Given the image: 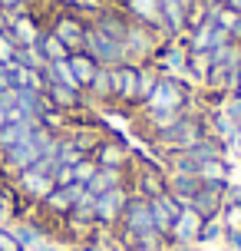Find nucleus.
Returning <instances> with one entry per match:
<instances>
[{
	"label": "nucleus",
	"instance_id": "nucleus-12",
	"mask_svg": "<svg viewBox=\"0 0 241 251\" xmlns=\"http://www.w3.org/2000/svg\"><path fill=\"white\" fill-rule=\"evenodd\" d=\"M40 33H43V26H40V20L30 10L7 13V37H10L17 47H33Z\"/></svg>",
	"mask_w": 241,
	"mask_h": 251
},
{
	"label": "nucleus",
	"instance_id": "nucleus-31",
	"mask_svg": "<svg viewBox=\"0 0 241 251\" xmlns=\"http://www.w3.org/2000/svg\"><path fill=\"white\" fill-rule=\"evenodd\" d=\"M96 169H99V165L93 162V159H89V155H86V159H79V162L73 165V182H79V185H86L89 178L96 176Z\"/></svg>",
	"mask_w": 241,
	"mask_h": 251
},
{
	"label": "nucleus",
	"instance_id": "nucleus-4",
	"mask_svg": "<svg viewBox=\"0 0 241 251\" xmlns=\"http://www.w3.org/2000/svg\"><path fill=\"white\" fill-rule=\"evenodd\" d=\"M83 53L93 56V60L99 63V66H122L126 63V50H122V43L113 37H106L102 30H96L93 24H86V37H83Z\"/></svg>",
	"mask_w": 241,
	"mask_h": 251
},
{
	"label": "nucleus",
	"instance_id": "nucleus-26",
	"mask_svg": "<svg viewBox=\"0 0 241 251\" xmlns=\"http://www.w3.org/2000/svg\"><path fill=\"white\" fill-rule=\"evenodd\" d=\"M208 73H212V50H189V76L205 86Z\"/></svg>",
	"mask_w": 241,
	"mask_h": 251
},
{
	"label": "nucleus",
	"instance_id": "nucleus-30",
	"mask_svg": "<svg viewBox=\"0 0 241 251\" xmlns=\"http://www.w3.org/2000/svg\"><path fill=\"white\" fill-rule=\"evenodd\" d=\"M225 235V225H221V212L212 215V218H205L202 222V231H198V241H215Z\"/></svg>",
	"mask_w": 241,
	"mask_h": 251
},
{
	"label": "nucleus",
	"instance_id": "nucleus-33",
	"mask_svg": "<svg viewBox=\"0 0 241 251\" xmlns=\"http://www.w3.org/2000/svg\"><path fill=\"white\" fill-rule=\"evenodd\" d=\"M3 13H17V10H30V0H0Z\"/></svg>",
	"mask_w": 241,
	"mask_h": 251
},
{
	"label": "nucleus",
	"instance_id": "nucleus-39",
	"mask_svg": "<svg viewBox=\"0 0 241 251\" xmlns=\"http://www.w3.org/2000/svg\"><path fill=\"white\" fill-rule=\"evenodd\" d=\"M149 251H165V248H149Z\"/></svg>",
	"mask_w": 241,
	"mask_h": 251
},
{
	"label": "nucleus",
	"instance_id": "nucleus-9",
	"mask_svg": "<svg viewBox=\"0 0 241 251\" xmlns=\"http://www.w3.org/2000/svg\"><path fill=\"white\" fill-rule=\"evenodd\" d=\"M113 102L139 106V66L136 63L113 66Z\"/></svg>",
	"mask_w": 241,
	"mask_h": 251
},
{
	"label": "nucleus",
	"instance_id": "nucleus-23",
	"mask_svg": "<svg viewBox=\"0 0 241 251\" xmlns=\"http://www.w3.org/2000/svg\"><path fill=\"white\" fill-rule=\"evenodd\" d=\"M221 225H225V235L235 248H241V201H225L221 205Z\"/></svg>",
	"mask_w": 241,
	"mask_h": 251
},
{
	"label": "nucleus",
	"instance_id": "nucleus-11",
	"mask_svg": "<svg viewBox=\"0 0 241 251\" xmlns=\"http://www.w3.org/2000/svg\"><path fill=\"white\" fill-rule=\"evenodd\" d=\"M83 188H86V185H79V182L56 185L50 195H47V199L40 201V212L50 215V218H66V215L76 208V201H79V195H83Z\"/></svg>",
	"mask_w": 241,
	"mask_h": 251
},
{
	"label": "nucleus",
	"instance_id": "nucleus-14",
	"mask_svg": "<svg viewBox=\"0 0 241 251\" xmlns=\"http://www.w3.org/2000/svg\"><path fill=\"white\" fill-rule=\"evenodd\" d=\"M43 96L50 100L53 109H60V113H79L83 106H86V93L76 86H63V83H47L43 86Z\"/></svg>",
	"mask_w": 241,
	"mask_h": 251
},
{
	"label": "nucleus",
	"instance_id": "nucleus-18",
	"mask_svg": "<svg viewBox=\"0 0 241 251\" xmlns=\"http://www.w3.org/2000/svg\"><path fill=\"white\" fill-rule=\"evenodd\" d=\"M89 24L96 26V30H102L106 37H113V40L122 43V37H126V30H129V17L122 10H96V17H93Z\"/></svg>",
	"mask_w": 241,
	"mask_h": 251
},
{
	"label": "nucleus",
	"instance_id": "nucleus-38",
	"mask_svg": "<svg viewBox=\"0 0 241 251\" xmlns=\"http://www.w3.org/2000/svg\"><path fill=\"white\" fill-rule=\"evenodd\" d=\"M3 30H7V13L0 10V33H3Z\"/></svg>",
	"mask_w": 241,
	"mask_h": 251
},
{
	"label": "nucleus",
	"instance_id": "nucleus-32",
	"mask_svg": "<svg viewBox=\"0 0 241 251\" xmlns=\"http://www.w3.org/2000/svg\"><path fill=\"white\" fill-rule=\"evenodd\" d=\"M13 56H17V43H13V40L7 37V30H3V33H0V63L10 66Z\"/></svg>",
	"mask_w": 241,
	"mask_h": 251
},
{
	"label": "nucleus",
	"instance_id": "nucleus-17",
	"mask_svg": "<svg viewBox=\"0 0 241 251\" xmlns=\"http://www.w3.org/2000/svg\"><path fill=\"white\" fill-rule=\"evenodd\" d=\"M202 215L195 212V208H182V215H178V222L172 225V231H169V238L165 241H175V245H195L198 241V231H202Z\"/></svg>",
	"mask_w": 241,
	"mask_h": 251
},
{
	"label": "nucleus",
	"instance_id": "nucleus-21",
	"mask_svg": "<svg viewBox=\"0 0 241 251\" xmlns=\"http://www.w3.org/2000/svg\"><path fill=\"white\" fill-rule=\"evenodd\" d=\"M116 185H129L126 169H96V176L86 182V192L89 195H102V192H109Z\"/></svg>",
	"mask_w": 241,
	"mask_h": 251
},
{
	"label": "nucleus",
	"instance_id": "nucleus-1",
	"mask_svg": "<svg viewBox=\"0 0 241 251\" xmlns=\"http://www.w3.org/2000/svg\"><path fill=\"white\" fill-rule=\"evenodd\" d=\"M208 136V123L205 119H198V116H178L175 123L169 126V129H162V132H155L152 142L155 149L165 152V155H172V152H185L192 149L195 142H202V139Z\"/></svg>",
	"mask_w": 241,
	"mask_h": 251
},
{
	"label": "nucleus",
	"instance_id": "nucleus-35",
	"mask_svg": "<svg viewBox=\"0 0 241 251\" xmlns=\"http://www.w3.org/2000/svg\"><path fill=\"white\" fill-rule=\"evenodd\" d=\"M30 251H60V248H56V245H50V241H40L37 248H30Z\"/></svg>",
	"mask_w": 241,
	"mask_h": 251
},
{
	"label": "nucleus",
	"instance_id": "nucleus-8",
	"mask_svg": "<svg viewBox=\"0 0 241 251\" xmlns=\"http://www.w3.org/2000/svg\"><path fill=\"white\" fill-rule=\"evenodd\" d=\"M86 24H89V20H83L79 13H70V10H66V13H56V17H53V24L47 26V30H50V33L60 40L70 53H76V50H83Z\"/></svg>",
	"mask_w": 241,
	"mask_h": 251
},
{
	"label": "nucleus",
	"instance_id": "nucleus-15",
	"mask_svg": "<svg viewBox=\"0 0 241 251\" xmlns=\"http://www.w3.org/2000/svg\"><path fill=\"white\" fill-rule=\"evenodd\" d=\"M149 208H152V222H155V228H159V235L169 238V231H172V225L178 222V215H182L185 205H178V201L165 192L159 199H149Z\"/></svg>",
	"mask_w": 241,
	"mask_h": 251
},
{
	"label": "nucleus",
	"instance_id": "nucleus-3",
	"mask_svg": "<svg viewBox=\"0 0 241 251\" xmlns=\"http://www.w3.org/2000/svg\"><path fill=\"white\" fill-rule=\"evenodd\" d=\"M162 33H155L152 26H142L136 24V20H129V30L126 37H122V50H126V63H136V66H142V63H152L155 53L162 50Z\"/></svg>",
	"mask_w": 241,
	"mask_h": 251
},
{
	"label": "nucleus",
	"instance_id": "nucleus-36",
	"mask_svg": "<svg viewBox=\"0 0 241 251\" xmlns=\"http://www.w3.org/2000/svg\"><path fill=\"white\" fill-rule=\"evenodd\" d=\"M225 7H228L231 13H241V0H225Z\"/></svg>",
	"mask_w": 241,
	"mask_h": 251
},
{
	"label": "nucleus",
	"instance_id": "nucleus-19",
	"mask_svg": "<svg viewBox=\"0 0 241 251\" xmlns=\"http://www.w3.org/2000/svg\"><path fill=\"white\" fill-rule=\"evenodd\" d=\"M198 192H202V182H198V176H182V172H169V195H172L178 205H192Z\"/></svg>",
	"mask_w": 241,
	"mask_h": 251
},
{
	"label": "nucleus",
	"instance_id": "nucleus-5",
	"mask_svg": "<svg viewBox=\"0 0 241 251\" xmlns=\"http://www.w3.org/2000/svg\"><path fill=\"white\" fill-rule=\"evenodd\" d=\"M53 188H56L53 176L50 172H40L37 165H30V169H24V172L13 176V192H17V199L26 201V205H40Z\"/></svg>",
	"mask_w": 241,
	"mask_h": 251
},
{
	"label": "nucleus",
	"instance_id": "nucleus-6",
	"mask_svg": "<svg viewBox=\"0 0 241 251\" xmlns=\"http://www.w3.org/2000/svg\"><path fill=\"white\" fill-rule=\"evenodd\" d=\"M129 195H132L129 185H116V188H109V192L96 195V205H93L96 228H109V231H113V228L119 225V218H122V208H126Z\"/></svg>",
	"mask_w": 241,
	"mask_h": 251
},
{
	"label": "nucleus",
	"instance_id": "nucleus-24",
	"mask_svg": "<svg viewBox=\"0 0 241 251\" xmlns=\"http://www.w3.org/2000/svg\"><path fill=\"white\" fill-rule=\"evenodd\" d=\"M13 228V235H17V241L24 245L26 251L30 248H37L40 241L47 238V228L40 225V222H30V218H24V222H17V225H10Z\"/></svg>",
	"mask_w": 241,
	"mask_h": 251
},
{
	"label": "nucleus",
	"instance_id": "nucleus-13",
	"mask_svg": "<svg viewBox=\"0 0 241 251\" xmlns=\"http://www.w3.org/2000/svg\"><path fill=\"white\" fill-rule=\"evenodd\" d=\"M119 10L126 13L129 20H136L142 26H152L155 33L165 37V26H162V10H159V0H122Z\"/></svg>",
	"mask_w": 241,
	"mask_h": 251
},
{
	"label": "nucleus",
	"instance_id": "nucleus-7",
	"mask_svg": "<svg viewBox=\"0 0 241 251\" xmlns=\"http://www.w3.org/2000/svg\"><path fill=\"white\" fill-rule=\"evenodd\" d=\"M129 188H132V195H142V199H159V195L169 192V172L152 162H139L136 172H132Z\"/></svg>",
	"mask_w": 241,
	"mask_h": 251
},
{
	"label": "nucleus",
	"instance_id": "nucleus-2",
	"mask_svg": "<svg viewBox=\"0 0 241 251\" xmlns=\"http://www.w3.org/2000/svg\"><path fill=\"white\" fill-rule=\"evenodd\" d=\"M238 70H241V43H225L221 50H212V73H208L205 86L218 96H225L235 89Z\"/></svg>",
	"mask_w": 241,
	"mask_h": 251
},
{
	"label": "nucleus",
	"instance_id": "nucleus-29",
	"mask_svg": "<svg viewBox=\"0 0 241 251\" xmlns=\"http://www.w3.org/2000/svg\"><path fill=\"white\" fill-rule=\"evenodd\" d=\"M13 63H17V66H26V70H43V66H47V60L40 56L37 47H17Z\"/></svg>",
	"mask_w": 241,
	"mask_h": 251
},
{
	"label": "nucleus",
	"instance_id": "nucleus-34",
	"mask_svg": "<svg viewBox=\"0 0 241 251\" xmlns=\"http://www.w3.org/2000/svg\"><path fill=\"white\" fill-rule=\"evenodd\" d=\"M7 123H10V106L0 102V126H7Z\"/></svg>",
	"mask_w": 241,
	"mask_h": 251
},
{
	"label": "nucleus",
	"instance_id": "nucleus-22",
	"mask_svg": "<svg viewBox=\"0 0 241 251\" xmlns=\"http://www.w3.org/2000/svg\"><path fill=\"white\" fill-rule=\"evenodd\" d=\"M86 100L93 102H113V70L109 66H99L93 83L86 86Z\"/></svg>",
	"mask_w": 241,
	"mask_h": 251
},
{
	"label": "nucleus",
	"instance_id": "nucleus-16",
	"mask_svg": "<svg viewBox=\"0 0 241 251\" xmlns=\"http://www.w3.org/2000/svg\"><path fill=\"white\" fill-rule=\"evenodd\" d=\"M99 169H129V149L119 139H99V146L89 155Z\"/></svg>",
	"mask_w": 241,
	"mask_h": 251
},
{
	"label": "nucleus",
	"instance_id": "nucleus-10",
	"mask_svg": "<svg viewBox=\"0 0 241 251\" xmlns=\"http://www.w3.org/2000/svg\"><path fill=\"white\" fill-rule=\"evenodd\" d=\"M152 66L162 76H175V79L189 76V47H182V40H169V43H162V50L155 53Z\"/></svg>",
	"mask_w": 241,
	"mask_h": 251
},
{
	"label": "nucleus",
	"instance_id": "nucleus-37",
	"mask_svg": "<svg viewBox=\"0 0 241 251\" xmlns=\"http://www.w3.org/2000/svg\"><path fill=\"white\" fill-rule=\"evenodd\" d=\"M231 96H238V100H241V70H238V79H235V89H231Z\"/></svg>",
	"mask_w": 241,
	"mask_h": 251
},
{
	"label": "nucleus",
	"instance_id": "nucleus-20",
	"mask_svg": "<svg viewBox=\"0 0 241 251\" xmlns=\"http://www.w3.org/2000/svg\"><path fill=\"white\" fill-rule=\"evenodd\" d=\"M66 63H70V70H73V79H76V86L86 93V86L93 83V76H96V70H99V63L93 60V56H86L83 50L70 53V56H66Z\"/></svg>",
	"mask_w": 241,
	"mask_h": 251
},
{
	"label": "nucleus",
	"instance_id": "nucleus-25",
	"mask_svg": "<svg viewBox=\"0 0 241 251\" xmlns=\"http://www.w3.org/2000/svg\"><path fill=\"white\" fill-rule=\"evenodd\" d=\"M33 47L40 50V56H43L47 63H53V60H66V56H70V50H66V47H63V43H60L56 37H53L47 26H43V33L37 37V43H33Z\"/></svg>",
	"mask_w": 241,
	"mask_h": 251
},
{
	"label": "nucleus",
	"instance_id": "nucleus-27",
	"mask_svg": "<svg viewBox=\"0 0 241 251\" xmlns=\"http://www.w3.org/2000/svg\"><path fill=\"white\" fill-rule=\"evenodd\" d=\"M33 126L37 123H7V126H0V152L17 146V142H24V139L33 132Z\"/></svg>",
	"mask_w": 241,
	"mask_h": 251
},
{
	"label": "nucleus",
	"instance_id": "nucleus-28",
	"mask_svg": "<svg viewBox=\"0 0 241 251\" xmlns=\"http://www.w3.org/2000/svg\"><path fill=\"white\" fill-rule=\"evenodd\" d=\"M198 182H228V162L225 159L202 162L198 165Z\"/></svg>",
	"mask_w": 241,
	"mask_h": 251
}]
</instances>
